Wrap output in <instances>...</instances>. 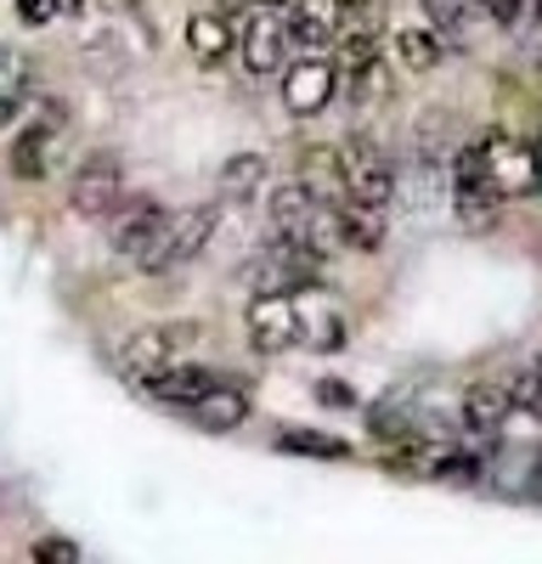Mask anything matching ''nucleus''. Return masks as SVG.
Masks as SVG:
<instances>
[{"label":"nucleus","instance_id":"nucleus-1","mask_svg":"<svg viewBox=\"0 0 542 564\" xmlns=\"http://www.w3.org/2000/svg\"><path fill=\"white\" fill-rule=\"evenodd\" d=\"M334 153H339V181H345V198H356V204H373V209H384V204L395 198V170H390V159H384L379 141H368V135H350L345 148H334Z\"/></svg>","mask_w":542,"mask_h":564},{"label":"nucleus","instance_id":"nucleus-2","mask_svg":"<svg viewBox=\"0 0 542 564\" xmlns=\"http://www.w3.org/2000/svg\"><path fill=\"white\" fill-rule=\"evenodd\" d=\"M124 204V164L113 153H90L68 181V209L79 220H108Z\"/></svg>","mask_w":542,"mask_h":564},{"label":"nucleus","instance_id":"nucleus-3","mask_svg":"<svg viewBox=\"0 0 542 564\" xmlns=\"http://www.w3.org/2000/svg\"><path fill=\"white\" fill-rule=\"evenodd\" d=\"M334 90H339V68L323 52H305L300 63L283 68V108L294 119H316V113L334 102Z\"/></svg>","mask_w":542,"mask_h":564},{"label":"nucleus","instance_id":"nucleus-4","mask_svg":"<svg viewBox=\"0 0 542 564\" xmlns=\"http://www.w3.org/2000/svg\"><path fill=\"white\" fill-rule=\"evenodd\" d=\"M254 350H289L300 345V305L289 300V289H260L243 311Z\"/></svg>","mask_w":542,"mask_h":564},{"label":"nucleus","instance_id":"nucleus-5","mask_svg":"<svg viewBox=\"0 0 542 564\" xmlns=\"http://www.w3.org/2000/svg\"><path fill=\"white\" fill-rule=\"evenodd\" d=\"M164 220H170V209L159 204V198H148V193H124V204L108 215V231H113V249L124 254V260H142L148 249H153V238L164 231Z\"/></svg>","mask_w":542,"mask_h":564},{"label":"nucleus","instance_id":"nucleus-6","mask_svg":"<svg viewBox=\"0 0 542 564\" xmlns=\"http://www.w3.org/2000/svg\"><path fill=\"white\" fill-rule=\"evenodd\" d=\"M63 102H45L40 119L12 141V175L18 181H40L45 170H52V153H57V141H63Z\"/></svg>","mask_w":542,"mask_h":564},{"label":"nucleus","instance_id":"nucleus-7","mask_svg":"<svg viewBox=\"0 0 542 564\" xmlns=\"http://www.w3.org/2000/svg\"><path fill=\"white\" fill-rule=\"evenodd\" d=\"M238 52H243L249 74H271V68H283V52H289V23L278 18V7H260V12H249V18H243Z\"/></svg>","mask_w":542,"mask_h":564},{"label":"nucleus","instance_id":"nucleus-8","mask_svg":"<svg viewBox=\"0 0 542 564\" xmlns=\"http://www.w3.org/2000/svg\"><path fill=\"white\" fill-rule=\"evenodd\" d=\"M170 361H181V345L170 339V327H142V334H130V339L119 345V367L130 372L136 384L153 379V372L170 367Z\"/></svg>","mask_w":542,"mask_h":564},{"label":"nucleus","instance_id":"nucleus-9","mask_svg":"<svg viewBox=\"0 0 542 564\" xmlns=\"http://www.w3.org/2000/svg\"><path fill=\"white\" fill-rule=\"evenodd\" d=\"M509 412H514L509 384L480 379V384H469V390H464V430H469V435H497V430L509 423Z\"/></svg>","mask_w":542,"mask_h":564},{"label":"nucleus","instance_id":"nucleus-10","mask_svg":"<svg viewBox=\"0 0 542 564\" xmlns=\"http://www.w3.org/2000/svg\"><path fill=\"white\" fill-rule=\"evenodd\" d=\"M209 384H215V372L209 367H193V361H170V367L153 372V379H142V390L153 401H164V406H193Z\"/></svg>","mask_w":542,"mask_h":564},{"label":"nucleus","instance_id":"nucleus-11","mask_svg":"<svg viewBox=\"0 0 542 564\" xmlns=\"http://www.w3.org/2000/svg\"><path fill=\"white\" fill-rule=\"evenodd\" d=\"M328 209H334V226H339V243L345 249H361V254H379L384 249V209L356 204V198H339Z\"/></svg>","mask_w":542,"mask_h":564},{"label":"nucleus","instance_id":"nucleus-12","mask_svg":"<svg viewBox=\"0 0 542 564\" xmlns=\"http://www.w3.org/2000/svg\"><path fill=\"white\" fill-rule=\"evenodd\" d=\"M193 423H198V430H215V435H226V430H238V423L249 417V395L238 390V384H226V379H215L193 406Z\"/></svg>","mask_w":542,"mask_h":564},{"label":"nucleus","instance_id":"nucleus-13","mask_svg":"<svg viewBox=\"0 0 542 564\" xmlns=\"http://www.w3.org/2000/svg\"><path fill=\"white\" fill-rule=\"evenodd\" d=\"M215 238V204H193V209H181L170 215V265H187L209 249Z\"/></svg>","mask_w":542,"mask_h":564},{"label":"nucleus","instance_id":"nucleus-14","mask_svg":"<svg viewBox=\"0 0 542 564\" xmlns=\"http://www.w3.org/2000/svg\"><path fill=\"white\" fill-rule=\"evenodd\" d=\"M232 45H238V29H232V18H226V12H198V18L187 23V52H193L204 68L226 63V57H232Z\"/></svg>","mask_w":542,"mask_h":564},{"label":"nucleus","instance_id":"nucleus-15","mask_svg":"<svg viewBox=\"0 0 542 564\" xmlns=\"http://www.w3.org/2000/svg\"><path fill=\"white\" fill-rule=\"evenodd\" d=\"M339 7H334V0H300V7H294V18H289V40L294 45H305V52H323V45L339 34Z\"/></svg>","mask_w":542,"mask_h":564},{"label":"nucleus","instance_id":"nucleus-16","mask_svg":"<svg viewBox=\"0 0 542 564\" xmlns=\"http://www.w3.org/2000/svg\"><path fill=\"white\" fill-rule=\"evenodd\" d=\"M441 52H446V40H441L435 29H395V34H390V57H395V68H406V74H430V68L441 63Z\"/></svg>","mask_w":542,"mask_h":564},{"label":"nucleus","instance_id":"nucleus-17","mask_svg":"<svg viewBox=\"0 0 542 564\" xmlns=\"http://www.w3.org/2000/svg\"><path fill=\"white\" fill-rule=\"evenodd\" d=\"M260 186H265V153H238V159L220 164V198L226 204L260 198Z\"/></svg>","mask_w":542,"mask_h":564},{"label":"nucleus","instance_id":"nucleus-18","mask_svg":"<svg viewBox=\"0 0 542 564\" xmlns=\"http://www.w3.org/2000/svg\"><path fill=\"white\" fill-rule=\"evenodd\" d=\"M486 170H491V181H497V193H520V186L531 181V164H525V153L514 148L509 135H486Z\"/></svg>","mask_w":542,"mask_h":564},{"label":"nucleus","instance_id":"nucleus-19","mask_svg":"<svg viewBox=\"0 0 542 564\" xmlns=\"http://www.w3.org/2000/svg\"><path fill=\"white\" fill-rule=\"evenodd\" d=\"M350 74V108L356 113H373V108H384L390 102V63L384 57H373V63H361V68H345Z\"/></svg>","mask_w":542,"mask_h":564},{"label":"nucleus","instance_id":"nucleus-20","mask_svg":"<svg viewBox=\"0 0 542 564\" xmlns=\"http://www.w3.org/2000/svg\"><path fill=\"white\" fill-rule=\"evenodd\" d=\"M23 97H29V57L12 52V45H0V124L18 119Z\"/></svg>","mask_w":542,"mask_h":564},{"label":"nucleus","instance_id":"nucleus-21","mask_svg":"<svg viewBox=\"0 0 542 564\" xmlns=\"http://www.w3.org/2000/svg\"><path fill=\"white\" fill-rule=\"evenodd\" d=\"M350 18H356V23L339 34V57H345V68H361V63L379 57V40H384V34H379V23H373L368 12H350Z\"/></svg>","mask_w":542,"mask_h":564},{"label":"nucleus","instance_id":"nucleus-22","mask_svg":"<svg viewBox=\"0 0 542 564\" xmlns=\"http://www.w3.org/2000/svg\"><path fill=\"white\" fill-rule=\"evenodd\" d=\"M300 339L305 345H316V350H345V322H339V311H300Z\"/></svg>","mask_w":542,"mask_h":564},{"label":"nucleus","instance_id":"nucleus-23","mask_svg":"<svg viewBox=\"0 0 542 564\" xmlns=\"http://www.w3.org/2000/svg\"><path fill=\"white\" fill-rule=\"evenodd\" d=\"M430 7V23L441 40H469V23H475V0H424Z\"/></svg>","mask_w":542,"mask_h":564},{"label":"nucleus","instance_id":"nucleus-24","mask_svg":"<svg viewBox=\"0 0 542 564\" xmlns=\"http://www.w3.org/2000/svg\"><path fill=\"white\" fill-rule=\"evenodd\" d=\"M278 446H283V452H305V457H345L339 441H328V435H305V430H283Z\"/></svg>","mask_w":542,"mask_h":564},{"label":"nucleus","instance_id":"nucleus-25","mask_svg":"<svg viewBox=\"0 0 542 564\" xmlns=\"http://www.w3.org/2000/svg\"><path fill=\"white\" fill-rule=\"evenodd\" d=\"M509 395H514V406H525V412H536L542 417V356L520 372V379L509 384Z\"/></svg>","mask_w":542,"mask_h":564},{"label":"nucleus","instance_id":"nucleus-26","mask_svg":"<svg viewBox=\"0 0 542 564\" xmlns=\"http://www.w3.org/2000/svg\"><path fill=\"white\" fill-rule=\"evenodd\" d=\"M34 558L45 564V558H52V564H79L85 553H79V542H68V536H40L34 542Z\"/></svg>","mask_w":542,"mask_h":564},{"label":"nucleus","instance_id":"nucleus-27","mask_svg":"<svg viewBox=\"0 0 542 564\" xmlns=\"http://www.w3.org/2000/svg\"><path fill=\"white\" fill-rule=\"evenodd\" d=\"M486 12H491V23H497V29H514V23H520V12H525V0H486Z\"/></svg>","mask_w":542,"mask_h":564},{"label":"nucleus","instance_id":"nucleus-28","mask_svg":"<svg viewBox=\"0 0 542 564\" xmlns=\"http://www.w3.org/2000/svg\"><path fill=\"white\" fill-rule=\"evenodd\" d=\"M18 12H23V23H52L57 0H18Z\"/></svg>","mask_w":542,"mask_h":564},{"label":"nucleus","instance_id":"nucleus-29","mask_svg":"<svg viewBox=\"0 0 542 564\" xmlns=\"http://www.w3.org/2000/svg\"><path fill=\"white\" fill-rule=\"evenodd\" d=\"M323 401H334V406H350V395L339 390V379H328V384H323Z\"/></svg>","mask_w":542,"mask_h":564},{"label":"nucleus","instance_id":"nucleus-30","mask_svg":"<svg viewBox=\"0 0 542 564\" xmlns=\"http://www.w3.org/2000/svg\"><path fill=\"white\" fill-rule=\"evenodd\" d=\"M334 7L350 18V12H373V0H334Z\"/></svg>","mask_w":542,"mask_h":564},{"label":"nucleus","instance_id":"nucleus-31","mask_svg":"<svg viewBox=\"0 0 542 564\" xmlns=\"http://www.w3.org/2000/svg\"><path fill=\"white\" fill-rule=\"evenodd\" d=\"M531 18H536V23H542V0H531Z\"/></svg>","mask_w":542,"mask_h":564},{"label":"nucleus","instance_id":"nucleus-32","mask_svg":"<svg viewBox=\"0 0 542 564\" xmlns=\"http://www.w3.org/2000/svg\"><path fill=\"white\" fill-rule=\"evenodd\" d=\"M260 7H283V0H260Z\"/></svg>","mask_w":542,"mask_h":564},{"label":"nucleus","instance_id":"nucleus-33","mask_svg":"<svg viewBox=\"0 0 542 564\" xmlns=\"http://www.w3.org/2000/svg\"><path fill=\"white\" fill-rule=\"evenodd\" d=\"M85 7H90V0H85Z\"/></svg>","mask_w":542,"mask_h":564}]
</instances>
